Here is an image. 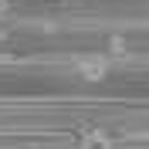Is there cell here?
Instances as JSON below:
<instances>
[{
  "label": "cell",
  "instance_id": "3957f363",
  "mask_svg": "<svg viewBox=\"0 0 149 149\" xmlns=\"http://www.w3.org/2000/svg\"><path fill=\"white\" fill-rule=\"evenodd\" d=\"M14 14V0H0V20Z\"/></svg>",
  "mask_w": 149,
  "mask_h": 149
},
{
  "label": "cell",
  "instance_id": "7a4b0ae2",
  "mask_svg": "<svg viewBox=\"0 0 149 149\" xmlns=\"http://www.w3.org/2000/svg\"><path fill=\"white\" fill-rule=\"evenodd\" d=\"M78 146H112V136H105V129H85V136H78Z\"/></svg>",
  "mask_w": 149,
  "mask_h": 149
},
{
  "label": "cell",
  "instance_id": "6da1fadb",
  "mask_svg": "<svg viewBox=\"0 0 149 149\" xmlns=\"http://www.w3.org/2000/svg\"><path fill=\"white\" fill-rule=\"evenodd\" d=\"M71 68L81 81H102L109 74V58L105 54H81V58H74Z\"/></svg>",
  "mask_w": 149,
  "mask_h": 149
}]
</instances>
